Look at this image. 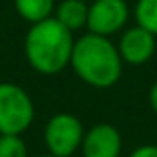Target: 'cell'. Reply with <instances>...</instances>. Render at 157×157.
I'll return each instance as SVG.
<instances>
[{
	"instance_id": "6da1fadb",
	"label": "cell",
	"mask_w": 157,
	"mask_h": 157,
	"mask_svg": "<svg viewBox=\"0 0 157 157\" xmlns=\"http://www.w3.org/2000/svg\"><path fill=\"white\" fill-rule=\"evenodd\" d=\"M26 60L40 74H58L70 64L74 52L72 30L56 16L32 24L24 40Z\"/></svg>"
},
{
	"instance_id": "7a4b0ae2",
	"label": "cell",
	"mask_w": 157,
	"mask_h": 157,
	"mask_svg": "<svg viewBox=\"0 0 157 157\" xmlns=\"http://www.w3.org/2000/svg\"><path fill=\"white\" fill-rule=\"evenodd\" d=\"M121 62L119 50L107 40V36L90 32L74 42L70 66L88 86L109 88L121 76Z\"/></svg>"
},
{
	"instance_id": "3957f363",
	"label": "cell",
	"mask_w": 157,
	"mask_h": 157,
	"mask_svg": "<svg viewBox=\"0 0 157 157\" xmlns=\"http://www.w3.org/2000/svg\"><path fill=\"white\" fill-rule=\"evenodd\" d=\"M34 121V104L24 88L0 84V133L22 135Z\"/></svg>"
},
{
	"instance_id": "277c9868",
	"label": "cell",
	"mask_w": 157,
	"mask_h": 157,
	"mask_svg": "<svg viewBox=\"0 0 157 157\" xmlns=\"http://www.w3.org/2000/svg\"><path fill=\"white\" fill-rule=\"evenodd\" d=\"M44 141L52 155L70 157L76 153L84 141V127L82 121L72 113H56L48 119L44 129Z\"/></svg>"
},
{
	"instance_id": "5b68a950",
	"label": "cell",
	"mask_w": 157,
	"mask_h": 157,
	"mask_svg": "<svg viewBox=\"0 0 157 157\" xmlns=\"http://www.w3.org/2000/svg\"><path fill=\"white\" fill-rule=\"evenodd\" d=\"M127 4L123 0H96L88 10V24L90 32L100 36H109L121 30L127 22Z\"/></svg>"
},
{
	"instance_id": "8992f818",
	"label": "cell",
	"mask_w": 157,
	"mask_h": 157,
	"mask_svg": "<svg viewBox=\"0 0 157 157\" xmlns=\"http://www.w3.org/2000/svg\"><path fill=\"white\" fill-rule=\"evenodd\" d=\"M121 135L109 123H98L84 133L82 153L84 157H119Z\"/></svg>"
},
{
	"instance_id": "52a82bcc",
	"label": "cell",
	"mask_w": 157,
	"mask_h": 157,
	"mask_svg": "<svg viewBox=\"0 0 157 157\" xmlns=\"http://www.w3.org/2000/svg\"><path fill=\"white\" fill-rule=\"evenodd\" d=\"M119 56L131 66L145 64L155 52V34L141 26L129 28L119 40Z\"/></svg>"
},
{
	"instance_id": "ba28073f",
	"label": "cell",
	"mask_w": 157,
	"mask_h": 157,
	"mask_svg": "<svg viewBox=\"0 0 157 157\" xmlns=\"http://www.w3.org/2000/svg\"><path fill=\"white\" fill-rule=\"evenodd\" d=\"M88 10H90V6L84 0H64L56 8V18L68 30L74 32L88 24Z\"/></svg>"
},
{
	"instance_id": "9c48e42d",
	"label": "cell",
	"mask_w": 157,
	"mask_h": 157,
	"mask_svg": "<svg viewBox=\"0 0 157 157\" xmlns=\"http://www.w3.org/2000/svg\"><path fill=\"white\" fill-rule=\"evenodd\" d=\"M14 6L26 22L36 24L52 16L54 0H14Z\"/></svg>"
},
{
	"instance_id": "30bf717a",
	"label": "cell",
	"mask_w": 157,
	"mask_h": 157,
	"mask_svg": "<svg viewBox=\"0 0 157 157\" xmlns=\"http://www.w3.org/2000/svg\"><path fill=\"white\" fill-rule=\"evenodd\" d=\"M135 20L141 28L157 36V0H139L135 4Z\"/></svg>"
},
{
	"instance_id": "8fae6325",
	"label": "cell",
	"mask_w": 157,
	"mask_h": 157,
	"mask_svg": "<svg viewBox=\"0 0 157 157\" xmlns=\"http://www.w3.org/2000/svg\"><path fill=\"white\" fill-rule=\"evenodd\" d=\"M0 157H28L24 139L14 133H0Z\"/></svg>"
},
{
	"instance_id": "7c38bea8",
	"label": "cell",
	"mask_w": 157,
	"mask_h": 157,
	"mask_svg": "<svg viewBox=\"0 0 157 157\" xmlns=\"http://www.w3.org/2000/svg\"><path fill=\"white\" fill-rule=\"evenodd\" d=\"M129 157H157V145H141Z\"/></svg>"
},
{
	"instance_id": "4fadbf2b",
	"label": "cell",
	"mask_w": 157,
	"mask_h": 157,
	"mask_svg": "<svg viewBox=\"0 0 157 157\" xmlns=\"http://www.w3.org/2000/svg\"><path fill=\"white\" fill-rule=\"evenodd\" d=\"M149 104H151V109L157 113V82L151 86V90H149Z\"/></svg>"
},
{
	"instance_id": "5bb4252c",
	"label": "cell",
	"mask_w": 157,
	"mask_h": 157,
	"mask_svg": "<svg viewBox=\"0 0 157 157\" xmlns=\"http://www.w3.org/2000/svg\"><path fill=\"white\" fill-rule=\"evenodd\" d=\"M38 157H56V155H52V153H48V155H38Z\"/></svg>"
}]
</instances>
